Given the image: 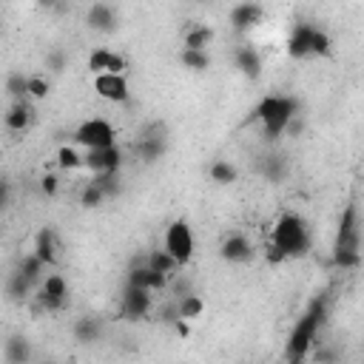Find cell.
I'll use <instances>...</instances> for the list:
<instances>
[{"label":"cell","instance_id":"obj_42","mask_svg":"<svg viewBox=\"0 0 364 364\" xmlns=\"http://www.w3.org/2000/svg\"><path fill=\"white\" fill-rule=\"evenodd\" d=\"M171 327H174V333H176L179 339H188V336H191V324H188L185 319H176Z\"/></svg>","mask_w":364,"mask_h":364},{"label":"cell","instance_id":"obj_14","mask_svg":"<svg viewBox=\"0 0 364 364\" xmlns=\"http://www.w3.org/2000/svg\"><path fill=\"white\" fill-rule=\"evenodd\" d=\"M126 57L111 49H94L88 54V69L91 74H126Z\"/></svg>","mask_w":364,"mask_h":364},{"label":"cell","instance_id":"obj_33","mask_svg":"<svg viewBox=\"0 0 364 364\" xmlns=\"http://www.w3.org/2000/svg\"><path fill=\"white\" fill-rule=\"evenodd\" d=\"M333 267L336 270H356L361 265V254H350V251H333L330 256Z\"/></svg>","mask_w":364,"mask_h":364},{"label":"cell","instance_id":"obj_12","mask_svg":"<svg viewBox=\"0 0 364 364\" xmlns=\"http://www.w3.org/2000/svg\"><path fill=\"white\" fill-rule=\"evenodd\" d=\"M126 288H137V290H148V293H163V290H168V279L160 276V273H154V270H148L142 262H134L131 270H129Z\"/></svg>","mask_w":364,"mask_h":364},{"label":"cell","instance_id":"obj_6","mask_svg":"<svg viewBox=\"0 0 364 364\" xmlns=\"http://www.w3.org/2000/svg\"><path fill=\"white\" fill-rule=\"evenodd\" d=\"M179 267H185L191 259H194V248H197V242H194V231L185 220H174L168 228H165V245H163Z\"/></svg>","mask_w":364,"mask_h":364},{"label":"cell","instance_id":"obj_31","mask_svg":"<svg viewBox=\"0 0 364 364\" xmlns=\"http://www.w3.org/2000/svg\"><path fill=\"white\" fill-rule=\"evenodd\" d=\"M26 83H28V77H26L23 72H12V74L6 77V94H9L15 103H23V100H26Z\"/></svg>","mask_w":364,"mask_h":364},{"label":"cell","instance_id":"obj_15","mask_svg":"<svg viewBox=\"0 0 364 364\" xmlns=\"http://www.w3.org/2000/svg\"><path fill=\"white\" fill-rule=\"evenodd\" d=\"M60 251H63V245H60V236L54 228H40L38 236H35V256L46 265V267H54L60 262Z\"/></svg>","mask_w":364,"mask_h":364},{"label":"cell","instance_id":"obj_20","mask_svg":"<svg viewBox=\"0 0 364 364\" xmlns=\"http://www.w3.org/2000/svg\"><path fill=\"white\" fill-rule=\"evenodd\" d=\"M214 40V28L205 26V23H194L185 28V35H182V49L188 51H205Z\"/></svg>","mask_w":364,"mask_h":364},{"label":"cell","instance_id":"obj_39","mask_svg":"<svg viewBox=\"0 0 364 364\" xmlns=\"http://www.w3.org/2000/svg\"><path fill=\"white\" fill-rule=\"evenodd\" d=\"M157 316H160V322H165V324H174V322L179 319V313H176V301H165V305L157 311Z\"/></svg>","mask_w":364,"mask_h":364},{"label":"cell","instance_id":"obj_28","mask_svg":"<svg viewBox=\"0 0 364 364\" xmlns=\"http://www.w3.org/2000/svg\"><path fill=\"white\" fill-rule=\"evenodd\" d=\"M57 168H63V171H77V168H83V154H80L74 145H60V148H57Z\"/></svg>","mask_w":364,"mask_h":364},{"label":"cell","instance_id":"obj_17","mask_svg":"<svg viewBox=\"0 0 364 364\" xmlns=\"http://www.w3.org/2000/svg\"><path fill=\"white\" fill-rule=\"evenodd\" d=\"M220 254H222L225 262H233V265L251 262V256H254V242H251L245 233H231V236L222 242Z\"/></svg>","mask_w":364,"mask_h":364},{"label":"cell","instance_id":"obj_38","mask_svg":"<svg viewBox=\"0 0 364 364\" xmlns=\"http://www.w3.org/2000/svg\"><path fill=\"white\" fill-rule=\"evenodd\" d=\"M66 63H69V57H66V51L63 49H51L49 54H46V69L49 72H54V74H60L66 69Z\"/></svg>","mask_w":364,"mask_h":364},{"label":"cell","instance_id":"obj_32","mask_svg":"<svg viewBox=\"0 0 364 364\" xmlns=\"http://www.w3.org/2000/svg\"><path fill=\"white\" fill-rule=\"evenodd\" d=\"M32 288H35V285H32V282H28V279H23V276H20V273L15 270V273H12V276H9V285H6V293H9L12 299H26L28 293H32Z\"/></svg>","mask_w":364,"mask_h":364},{"label":"cell","instance_id":"obj_11","mask_svg":"<svg viewBox=\"0 0 364 364\" xmlns=\"http://www.w3.org/2000/svg\"><path fill=\"white\" fill-rule=\"evenodd\" d=\"M91 88H94V94L100 100H108V103H129L131 100V88H129L126 74H94Z\"/></svg>","mask_w":364,"mask_h":364},{"label":"cell","instance_id":"obj_21","mask_svg":"<svg viewBox=\"0 0 364 364\" xmlns=\"http://www.w3.org/2000/svg\"><path fill=\"white\" fill-rule=\"evenodd\" d=\"M233 60H236V69L245 74V77L256 80V77L262 74V57H259V51H256L254 46H239V49L233 51Z\"/></svg>","mask_w":364,"mask_h":364},{"label":"cell","instance_id":"obj_2","mask_svg":"<svg viewBox=\"0 0 364 364\" xmlns=\"http://www.w3.org/2000/svg\"><path fill=\"white\" fill-rule=\"evenodd\" d=\"M270 245L276 248L285 259L308 256L311 245H313L311 225L305 222V217H301V214H296V210H285V214H279V220L273 222Z\"/></svg>","mask_w":364,"mask_h":364},{"label":"cell","instance_id":"obj_43","mask_svg":"<svg viewBox=\"0 0 364 364\" xmlns=\"http://www.w3.org/2000/svg\"><path fill=\"white\" fill-rule=\"evenodd\" d=\"M6 202H9V182L0 179V208H3Z\"/></svg>","mask_w":364,"mask_h":364},{"label":"cell","instance_id":"obj_7","mask_svg":"<svg viewBox=\"0 0 364 364\" xmlns=\"http://www.w3.org/2000/svg\"><path fill=\"white\" fill-rule=\"evenodd\" d=\"M69 305V282L60 273H49V276L40 282L38 290V308L46 313H57Z\"/></svg>","mask_w":364,"mask_h":364},{"label":"cell","instance_id":"obj_23","mask_svg":"<svg viewBox=\"0 0 364 364\" xmlns=\"http://www.w3.org/2000/svg\"><path fill=\"white\" fill-rule=\"evenodd\" d=\"M32 117H35L32 106H28V103L23 100V103H15V106L6 111L3 123H6V129H9V131H15V134H23L28 126H32Z\"/></svg>","mask_w":364,"mask_h":364},{"label":"cell","instance_id":"obj_1","mask_svg":"<svg viewBox=\"0 0 364 364\" xmlns=\"http://www.w3.org/2000/svg\"><path fill=\"white\" fill-rule=\"evenodd\" d=\"M327 311H330V299L324 293L311 299L308 311L301 313V319H296V327H293L290 339L285 345V361L288 364H301L311 356L313 345L319 342V333H322V327L327 322Z\"/></svg>","mask_w":364,"mask_h":364},{"label":"cell","instance_id":"obj_29","mask_svg":"<svg viewBox=\"0 0 364 364\" xmlns=\"http://www.w3.org/2000/svg\"><path fill=\"white\" fill-rule=\"evenodd\" d=\"M179 60H182V66L191 69V72H205V69H210V54H208V51H188V49H182Z\"/></svg>","mask_w":364,"mask_h":364},{"label":"cell","instance_id":"obj_26","mask_svg":"<svg viewBox=\"0 0 364 364\" xmlns=\"http://www.w3.org/2000/svg\"><path fill=\"white\" fill-rule=\"evenodd\" d=\"M208 176L214 179L217 185H231V182L239 179V171H236V165L228 163V160H214V163H210V168H208Z\"/></svg>","mask_w":364,"mask_h":364},{"label":"cell","instance_id":"obj_35","mask_svg":"<svg viewBox=\"0 0 364 364\" xmlns=\"http://www.w3.org/2000/svg\"><path fill=\"white\" fill-rule=\"evenodd\" d=\"M91 182L106 194V199L119 194V174H100V176H91Z\"/></svg>","mask_w":364,"mask_h":364},{"label":"cell","instance_id":"obj_3","mask_svg":"<svg viewBox=\"0 0 364 364\" xmlns=\"http://www.w3.org/2000/svg\"><path fill=\"white\" fill-rule=\"evenodd\" d=\"M254 117L262 123V131L267 140H276L285 134L288 123L293 117H299V100L290 94H267L259 100L254 108Z\"/></svg>","mask_w":364,"mask_h":364},{"label":"cell","instance_id":"obj_16","mask_svg":"<svg viewBox=\"0 0 364 364\" xmlns=\"http://www.w3.org/2000/svg\"><path fill=\"white\" fill-rule=\"evenodd\" d=\"M262 15H265V6H262V3H236V6L231 9L228 20H231V28H233L236 35H248L254 26H259Z\"/></svg>","mask_w":364,"mask_h":364},{"label":"cell","instance_id":"obj_36","mask_svg":"<svg viewBox=\"0 0 364 364\" xmlns=\"http://www.w3.org/2000/svg\"><path fill=\"white\" fill-rule=\"evenodd\" d=\"M311 356H313V364H336L339 361V350L333 345H322V342L313 345Z\"/></svg>","mask_w":364,"mask_h":364},{"label":"cell","instance_id":"obj_44","mask_svg":"<svg viewBox=\"0 0 364 364\" xmlns=\"http://www.w3.org/2000/svg\"><path fill=\"white\" fill-rule=\"evenodd\" d=\"M40 364H57V361H40Z\"/></svg>","mask_w":364,"mask_h":364},{"label":"cell","instance_id":"obj_30","mask_svg":"<svg viewBox=\"0 0 364 364\" xmlns=\"http://www.w3.org/2000/svg\"><path fill=\"white\" fill-rule=\"evenodd\" d=\"M49 91H51L49 77H43V74H32V77H28V83H26V97L28 100H46Z\"/></svg>","mask_w":364,"mask_h":364},{"label":"cell","instance_id":"obj_4","mask_svg":"<svg viewBox=\"0 0 364 364\" xmlns=\"http://www.w3.org/2000/svg\"><path fill=\"white\" fill-rule=\"evenodd\" d=\"M288 54L296 60L305 57H330L333 54V40L324 28L313 23H296L288 38Z\"/></svg>","mask_w":364,"mask_h":364},{"label":"cell","instance_id":"obj_24","mask_svg":"<svg viewBox=\"0 0 364 364\" xmlns=\"http://www.w3.org/2000/svg\"><path fill=\"white\" fill-rule=\"evenodd\" d=\"M72 333H74V339H77L80 345H94V342H100V336H103V324H100V319H94V316H80V319L74 322Z\"/></svg>","mask_w":364,"mask_h":364},{"label":"cell","instance_id":"obj_37","mask_svg":"<svg viewBox=\"0 0 364 364\" xmlns=\"http://www.w3.org/2000/svg\"><path fill=\"white\" fill-rule=\"evenodd\" d=\"M106 202V194L94 185V182H88V185L83 188V194H80V205H85V208H100Z\"/></svg>","mask_w":364,"mask_h":364},{"label":"cell","instance_id":"obj_27","mask_svg":"<svg viewBox=\"0 0 364 364\" xmlns=\"http://www.w3.org/2000/svg\"><path fill=\"white\" fill-rule=\"evenodd\" d=\"M43 270H46V265L35 256V254H26L23 259H20V265H17V273L23 279H28L32 285H40L43 282Z\"/></svg>","mask_w":364,"mask_h":364},{"label":"cell","instance_id":"obj_8","mask_svg":"<svg viewBox=\"0 0 364 364\" xmlns=\"http://www.w3.org/2000/svg\"><path fill=\"white\" fill-rule=\"evenodd\" d=\"M333 251L361 254V231H358V208L356 205L345 208V214L339 220V231H336V242H333Z\"/></svg>","mask_w":364,"mask_h":364},{"label":"cell","instance_id":"obj_22","mask_svg":"<svg viewBox=\"0 0 364 364\" xmlns=\"http://www.w3.org/2000/svg\"><path fill=\"white\" fill-rule=\"evenodd\" d=\"M3 356H6V364H28L32 361V342L20 336V333H15L3 345Z\"/></svg>","mask_w":364,"mask_h":364},{"label":"cell","instance_id":"obj_25","mask_svg":"<svg viewBox=\"0 0 364 364\" xmlns=\"http://www.w3.org/2000/svg\"><path fill=\"white\" fill-rule=\"evenodd\" d=\"M176 313L179 319H185V322H194L205 313V299L199 293H185V296H179L176 299Z\"/></svg>","mask_w":364,"mask_h":364},{"label":"cell","instance_id":"obj_40","mask_svg":"<svg viewBox=\"0 0 364 364\" xmlns=\"http://www.w3.org/2000/svg\"><path fill=\"white\" fill-rule=\"evenodd\" d=\"M40 191H43L46 197H54V194L60 191V179H57V174H46V176L40 179Z\"/></svg>","mask_w":364,"mask_h":364},{"label":"cell","instance_id":"obj_34","mask_svg":"<svg viewBox=\"0 0 364 364\" xmlns=\"http://www.w3.org/2000/svg\"><path fill=\"white\" fill-rule=\"evenodd\" d=\"M262 171H265L267 179L279 182L285 176V171H288V163H285V157H265L262 160Z\"/></svg>","mask_w":364,"mask_h":364},{"label":"cell","instance_id":"obj_18","mask_svg":"<svg viewBox=\"0 0 364 364\" xmlns=\"http://www.w3.org/2000/svg\"><path fill=\"white\" fill-rule=\"evenodd\" d=\"M88 26L94 28V32H103V35H111L117 28V9L108 6V3H94L85 15Z\"/></svg>","mask_w":364,"mask_h":364},{"label":"cell","instance_id":"obj_10","mask_svg":"<svg viewBox=\"0 0 364 364\" xmlns=\"http://www.w3.org/2000/svg\"><path fill=\"white\" fill-rule=\"evenodd\" d=\"M123 148L111 145V148H97V151H85L83 154V168H88L94 176L100 174H119L123 168Z\"/></svg>","mask_w":364,"mask_h":364},{"label":"cell","instance_id":"obj_13","mask_svg":"<svg viewBox=\"0 0 364 364\" xmlns=\"http://www.w3.org/2000/svg\"><path fill=\"white\" fill-rule=\"evenodd\" d=\"M154 311V293L148 290H137V288H126L123 293V316L131 322H140L145 316H151Z\"/></svg>","mask_w":364,"mask_h":364},{"label":"cell","instance_id":"obj_19","mask_svg":"<svg viewBox=\"0 0 364 364\" xmlns=\"http://www.w3.org/2000/svg\"><path fill=\"white\" fill-rule=\"evenodd\" d=\"M142 265L148 267V270H154V273H160V276H165L168 282L176 276V270H179V265H176V259L165 251V248H157V251H151L145 259H142Z\"/></svg>","mask_w":364,"mask_h":364},{"label":"cell","instance_id":"obj_5","mask_svg":"<svg viewBox=\"0 0 364 364\" xmlns=\"http://www.w3.org/2000/svg\"><path fill=\"white\" fill-rule=\"evenodd\" d=\"M74 142L83 145L85 151H97V148H111L117 145V129L103 117H91L74 129Z\"/></svg>","mask_w":364,"mask_h":364},{"label":"cell","instance_id":"obj_41","mask_svg":"<svg viewBox=\"0 0 364 364\" xmlns=\"http://www.w3.org/2000/svg\"><path fill=\"white\" fill-rule=\"evenodd\" d=\"M301 131H305V119H301V117H293L290 123H288V129H285L288 137H299Z\"/></svg>","mask_w":364,"mask_h":364},{"label":"cell","instance_id":"obj_9","mask_svg":"<svg viewBox=\"0 0 364 364\" xmlns=\"http://www.w3.org/2000/svg\"><path fill=\"white\" fill-rule=\"evenodd\" d=\"M134 154L142 163H157L165 154V126L163 123H148L134 142Z\"/></svg>","mask_w":364,"mask_h":364}]
</instances>
